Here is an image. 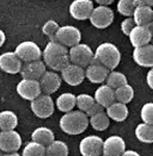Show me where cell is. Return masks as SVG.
Instances as JSON below:
<instances>
[{
    "label": "cell",
    "mask_w": 153,
    "mask_h": 156,
    "mask_svg": "<svg viewBox=\"0 0 153 156\" xmlns=\"http://www.w3.org/2000/svg\"><path fill=\"white\" fill-rule=\"evenodd\" d=\"M42 58L46 66L56 73L61 72L67 65H69L68 48H66L58 41H49L42 50Z\"/></svg>",
    "instance_id": "6da1fadb"
},
{
    "label": "cell",
    "mask_w": 153,
    "mask_h": 156,
    "mask_svg": "<svg viewBox=\"0 0 153 156\" xmlns=\"http://www.w3.org/2000/svg\"><path fill=\"white\" fill-rule=\"evenodd\" d=\"M59 126L65 133L76 136L89 128V117L79 110H72L60 118Z\"/></svg>",
    "instance_id": "7a4b0ae2"
},
{
    "label": "cell",
    "mask_w": 153,
    "mask_h": 156,
    "mask_svg": "<svg viewBox=\"0 0 153 156\" xmlns=\"http://www.w3.org/2000/svg\"><path fill=\"white\" fill-rule=\"evenodd\" d=\"M95 60L109 70H115L121 61V51L111 42H104L93 51Z\"/></svg>",
    "instance_id": "3957f363"
},
{
    "label": "cell",
    "mask_w": 153,
    "mask_h": 156,
    "mask_svg": "<svg viewBox=\"0 0 153 156\" xmlns=\"http://www.w3.org/2000/svg\"><path fill=\"white\" fill-rule=\"evenodd\" d=\"M68 58L71 63L85 69L93 60V50L90 45L80 42L79 44L68 49Z\"/></svg>",
    "instance_id": "277c9868"
},
{
    "label": "cell",
    "mask_w": 153,
    "mask_h": 156,
    "mask_svg": "<svg viewBox=\"0 0 153 156\" xmlns=\"http://www.w3.org/2000/svg\"><path fill=\"white\" fill-rule=\"evenodd\" d=\"M30 108L36 117L41 119H47L54 113L55 103L50 95L42 93L37 98L30 101Z\"/></svg>",
    "instance_id": "5b68a950"
},
{
    "label": "cell",
    "mask_w": 153,
    "mask_h": 156,
    "mask_svg": "<svg viewBox=\"0 0 153 156\" xmlns=\"http://www.w3.org/2000/svg\"><path fill=\"white\" fill-rule=\"evenodd\" d=\"M114 11L109 6H95L90 14V23L96 29H106L114 22Z\"/></svg>",
    "instance_id": "8992f818"
},
{
    "label": "cell",
    "mask_w": 153,
    "mask_h": 156,
    "mask_svg": "<svg viewBox=\"0 0 153 156\" xmlns=\"http://www.w3.org/2000/svg\"><path fill=\"white\" fill-rule=\"evenodd\" d=\"M14 54L18 56V58L23 63H26V62L41 60L42 49L39 48L37 43H35L32 41H24V42H21L16 47Z\"/></svg>",
    "instance_id": "52a82bcc"
},
{
    "label": "cell",
    "mask_w": 153,
    "mask_h": 156,
    "mask_svg": "<svg viewBox=\"0 0 153 156\" xmlns=\"http://www.w3.org/2000/svg\"><path fill=\"white\" fill-rule=\"evenodd\" d=\"M55 41L61 43L66 48H72L81 42V32L78 27L73 25L60 26L56 32Z\"/></svg>",
    "instance_id": "ba28073f"
},
{
    "label": "cell",
    "mask_w": 153,
    "mask_h": 156,
    "mask_svg": "<svg viewBox=\"0 0 153 156\" xmlns=\"http://www.w3.org/2000/svg\"><path fill=\"white\" fill-rule=\"evenodd\" d=\"M23 144L22 136L16 130L0 131V150L2 153H17Z\"/></svg>",
    "instance_id": "9c48e42d"
},
{
    "label": "cell",
    "mask_w": 153,
    "mask_h": 156,
    "mask_svg": "<svg viewBox=\"0 0 153 156\" xmlns=\"http://www.w3.org/2000/svg\"><path fill=\"white\" fill-rule=\"evenodd\" d=\"M103 140L97 135H89L79 143V151L81 156H102Z\"/></svg>",
    "instance_id": "30bf717a"
},
{
    "label": "cell",
    "mask_w": 153,
    "mask_h": 156,
    "mask_svg": "<svg viewBox=\"0 0 153 156\" xmlns=\"http://www.w3.org/2000/svg\"><path fill=\"white\" fill-rule=\"evenodd\" d=\"M16 91L22 99L28 100V101L34 100L39 94H42V90H41L38 80H30V79H22L17 83Z\"/></svg>",
    "instance_id": "8fae6325"
},
{
    "label": "cell",
    "mask_w": 153,
    "mask_h": 156,
    "mask_svg": "<svg viewBox=\"0 0 153 156\" xmlns=\"http://www.w3.org/2000/svg\"><path fill=\"white\" fill-rule=\"evenodd\" d=\"M60 76L69 86H79L85 80V69L73 63H69L60 72Z\"/></svg>",
    "instance_id": "7c38bea8"
},
{
    "label": "cell",
    "mask_w": 153,
    "mask_h": 156,
    "mask_svg": "<svg viewBox=\"0 0 153 156\" xmlns=\"http://www.w3.org/2000/svg\"><path fill=\"white\" fill-rule=\"evenodd\" d=\"M95 7L92 0H73L69 4V14L76 20H86Z\"/></svg>",
    "instance_id": "4fadbf2b"
},
{
    "label": "cell",
    "mask_w": 153,
    "mask_h": 156,
    "mask_svg": "<svg viewBox=\"0 0 153 156\" xmlns=\"http://www.w3.org/2000/svg\"><path fill=\"white\" fill-rule=\"evenodd\" d=\"M38 82H39L42 93L50 95V94L55 93V92L60 88L61 82H62V79H61L59 73H56L54 70H48L47 69L46 73L38 80Z\"/></svg>",
    "instance_id": "5bb4252c"
},
{
    "label": "cell",
    "mask_w": 153,
    "mask_h": 156,
    "mask_svg": "<svg viewBox=\"0 0 153 156\" xmlns=\"http://www.w3.org/2000/svg\"><path fill=\"white\" fill-rule=\"evenodd\" d=\"M125 151H126V142L121 136L113 135L103 140V155L121 156Z\"/></svg>",
    "instance_id": "9a60e30c"
},
{
    "label": "cell",
    "mask_w": 153,
    "mask_h": 156,
    "mask_svg": "<svg viewBox=\"0 0 153 156\" xmlns=\"http://www.w3.org/2000/svg\"><path fill=\"white\" fill-rule=\"evenodd\" d=\"M23 62L14 51H6L0 55V69L7 74H19Z\"/></svg>",
    "instance_id": "2e32d148"
},
{
    "label": "cell",
    "mask_w": 153,
    "mask_h": 156,
    "mask_svg": "<svg viewBox=\"0 0 153 156\" xmlns=\"http://www.w3.org/2000/svg\"><path fill=\"white\" fill-rule=\"evenodd\" d=\"M109 72V69L98 63L93 57L91 63L85 68V79H88L91 83H103L105 82Z\"/></svg>",
    "instance_id": "e0dca14e"
},
{
    "label": "cell",
    "mask_w": 153,
    "mask_h": 156,
    "mask_svg": "<svg viewBox=\"0 0 153 156\" xmlns=\"http://www.w3.org/2000/svg\"><path fill=\"white\" fill-rule=\"evenodd\" d=\"M46 70H47V66L43 62V60H36V61L23 63L21 75L23 79L39 80L41 76L46 73Z\"/></svg>",
    "instance_id": "ac0fdd59"
},
{
    "label": "cell",
    "mask_w": 153,
    "mask_h": 156,
    "mask_svg": "<svg viewBox=\"0 0 153 156\" xmlns=\"http://www.w3.org/2000/svg\"><path fill=\"white\" fill-rule=\"evenodd\" d=\"M151 30L148 26H140L135 25L133 27V30L130 31V34L128 35V38L130 44L133 45V48H139L142 45L150 44L151 43Z\"/></svg>",
    "instance_id": "d6986e66"
},
{
    "label": "cell",
    "mask_w": 153,
    "mask_h": 156,
    "mask_svg": "<svg viewBox=\"0 0 153 156\" xmlns=\"http://www.w3.org/2000/svg\"><path fill=\"white\" fill-rule=\"evenodd\" d=\"M133 60L141 67L153 68V44L150 43L139 48H134Z\"/></svg>",
    "instance_id": "ffe728a7"
},
{
    "label": "cell",
    "mask_w": 153,
    "mask_h": 156,
    "mask_svg": "<svg viewBox=\"0 0 153 156\" xmlns=\"http://www.w3.org/2000/svg\"><path fill=\"white\" fill-rule=\"evenodd\" d=\"M93 99L97 104H99L103 106L104 108H106L109 105H111L115 100V90H113L111 87H109L108 85L102 83L95 92Z\"/></svg>",
    "instance_id": "44dd1931"
},
{
    "label": "cell",
    "mask_w": 153,
    "mask_h": 156,
    "mask_svg": "<svg viewBox=\"0 0 153 156\" xmlns=\"http://www.w3.org/2000/svg\"><path fill=\"white\" fill-rule=\"evenodd\" d=\"M132 18H133L135 25L148 26L152 23L153 7L136 5V7H135V10H134V13H133Z\"/></svg>",
    "instance_id": "7402d4cb"
},
{
    "label": "cell",
    "mask_w": 153,
    "mask_h": 156,
    "mask_svg": "<svg viewBox=\"0 0 153 156\" xmlns=\"http://www.w3.org/2000/svg\"><path fill=\"white\" fill-rule=\"evenodd\" d=\"M105 113L108 115L109 119H113L115 122H125L127 119L129 115V110H128L127 105L114 101L111 105H109L105 108Z\"/></svg>",
    "instance_id": "603a6c76"
},
{
    "label": "cell",
    "mask_w": 153,
    "mask_h": 156,
    "mask_svg": "<svg viewBox=\"0 0 153 156\" xmlns=\"http://www.w3.org/2000/svg\"><path fill=\"white\" fill-rule=\"evenodd\" d=\"M54 103H55V106L58 107L59 111L66 113V112H69V111L76 108V95H74L73 93L66 92V93L60 94Z\"/></svg>",
    "instance_id": "cb8c5ba5"
},
{
    "label": "cell",
    "mask_w": 153,
    "mask_h": 156,
    "mask_svg": "<svg viewBox=\"0 0 153 156\" xmlns=\"http://www.w3.org/2000/svg\"><path fill=\"white\" fill-rule=\"evenodd\" d=\"M55 140L54 132L46 126H39L32 131L31 133V141L36 142L38 144H42L43 147H47Z\"/></svg>",
    "instance_id": "d4e9b609"
},
{
    "label": "cell",
    "mask_w": 153,
    "mask_h": 156,
    "mask_svg": "<svg viewBox=\"0 0 153 156\" xmlns=\"http://www.w3.org/2000/svg\"><path fill=\"white\" fill-rule=\"evenodd\" d=\"M17 125H18V117L13 111L5 110L0 112V131L14 130Z\"/></svg>",
    "instance_id": "484cf974"
},
{
    "label": "cell",
    "mask_w": 153,
    "mask_h": 156,
    "mask_svg": "<svg viewBox=\"0 0 153 156\" xmlns=\"http://www.w3.org/2000/svg\"><path fill=\"white\" fill-rule=\"evenodd\" d=\"M135 137L142 143H153V125L146 123L138 124L135 128Z\"/></svg>",
    "instance_id": "4316f807"
},
{
    "label": "cell",
    "mask_w": 153,
    "mask_h": 156,
    "mask_svg": "<svg viewBox=\"0 0 153 156\" xmlns=\"http://www.w3.org/2000/svg\"><path fill=\"white\" fill-rule=\"evenodd\" d=\"M89 125H91V128L95 129L96 131H104L109 128L110 119L108 117V115L105 113V111H103V112H99L97 115L89 117Z\"/></svg>",
    "instance_id": "83f0119b"
},
{
    "label": "cell",
    "mask_w": 153,
    "mask_h": 156,
    "mask_svg": "<svg viewBox=\"0 0 153 156\" xmlns=\"http://www.w3.org/2000/svg\"><path fill=\"white\" fill-rule=\"evenodd\" d=\"M69 149L64 141L54 140L46 147V156H68Z\"/></svg>",
    "instance_id": "f1b7e54d"
},
{
    "label": "cell",
    "mask_w": 153,
    "mask_h": 156,
    "mask_svg": "<svg viewBox=\"0 0 153 156\" xmlns=\"http://www.w3.org/2000/svg\"><path fill=\"white\" fill-rule=\"evenodd\" d=\"M133 98H134V88L129 83H126L115 90V100L118 103L127 105L133 100Z\"/></svg>",
    "instance_id": "f546056e"
},
{
    "label": "cell",
    "mask_w": 153,
    "mask_h": 156,
    "mask_svg": "<svg viewBox=\"0 0 153 156\" xmlns=\"http://www.w3.org/2000/svg\"><path fill=\"white\" fill-rule=\"evenodd\" d=\"M126 83H128L127 76L123 73L117 72V70H110L106 79H105V85H108L113 90H116V88H118Z\"/></svg>",
    "instance_id": "4dcf8cb0"
},
{
    "label": "cell",
    "mask_w": 153,
    "mask_h": 156,
    "mask_svg": "<svg viewBox=\"0 0 153 156\" xmlns=\"http://www.w3.org/2000/svg\"><path fill=\"white\" fill-rule=\"evenodd\" d=\"M22 156H46V147L31 141L23 148Z\"/></svg>",
    "instance_id": "1f68e13d"
},
{
    "label": "cell",
    "mask_w": 153,
    "mask_h": 156,
    "mask_svg": "<svg viewBox=\"0 0 153 156\" xmlns=\"http://www.w3.org/2000/svg\"><path fill=\"white\" fill-rule=\"evenodd\" d=\"M93 104H95V99H93V97H92V95L86 94V93H81V94L76 95V107L79 110V111H81V112L86 113L90 108H91V106H92Z\"/></svg>",
    "instance_id": "d6a6232c"
},
{
    "label": "cell",
    "mask_w": 153,
    "mask_h": 156,
    "mask_svg": "<svg viewBox=\"0 0 153 156\" xmlns=\"http://www.w3.org/2000/svg\"><path fill=\"white\" fill-rule=\"evenodd\" d=\"M136 7L135 0H118L117 1V12L123 17H132Z\"/></svg>",
    "instance_id": "836d02e7"
},
{
    "label": "cell",
    "mask_w": 153,
    "mask_h": 156,
    "mask_svg": "<svg viewBox=\"0 0 153 156\" xmlns=\"http://www.w3.org/2000/svg\"><path fill=\"white\" fill-rule=\"evenodd\" d=\"M59 24L54 20V19H48L44 25L42 26V32L44 36H47L50 41H54L55 39V36H56V32L59 30Z\"/></svg>",
    "instance_id": "e575fe53"
},
{
    "label": "cell",
    "mask_w": 153,
    "mask_h": 156,
    "mask_svg": "<svg viewBox=\"0 0 153 156\" xmlns=\"http://www.w3.org/2000/svg\"><path fill=\"white\" fill-rule=\"evenodd\" d=\"M140 118L142 123L153 125V103H146L140 110Z\"/></svg>",
    "instance_id": "d590c367"
},
{
    "label": "cell",
    "mask_w": 153,
    "mask_h": 156,
    "mask_svg": "<svg viewBox=\"0 0 153 156\" xmlns=\"http://www.w3.org/2000/svg\"><path fill=\"white\" fill-rule=\"evenodd\" d=\"M135 26V23H134V20H133V18L132 17H126L122 22H121V31H122V34L123 35H126L128 36L129 34H130V31L133 30V27Z\"/></svg>",
    "instance_id": "8d00e7d4"
},
{
    "label": "cell",
    "mask_w": 153,
    "mask_h": 156,
    "mask_svg": "<svg viewBox=\"0 0 153 156\" xmlns=\"http://www.w3.org/2000/svg\"><path fill=\"white\" fill-rule=\"evenodd\" d=\"M103 111H105V108L101 106L99 104H97L96 101H95V104L91 106V108H90L89 111L86 112V116L88 117H91V116H93V115H97V113H99V112H103Z\"/></svg>",
    "instance_id": "74e56055"
},
{
    "label": "cell",
    "mask_w": 153,
    "mask_h": 156,
    "mask_svg": "<svg viewBox=\"0 0 153 156\" xmlns=\"http://www.w3.org/2000/svg\"><path fill=\"white\" fill-rule=\"evenodd\" d=\"M146 82L148 85V87L153 90V68H150V70L147 72V75H146Z\"/></svg>",
    "instance_id": "f35d334b"
},
{
    "label": "cell",
    "mask_w": 153,
    "mask_h": 156,
    "mask_svg": "<svg viewBox=\"0 0 153 156\" xmlns=\"http://www.w3.org/2000/svg\"><path fill=\"white\" fill-rule=\"evenodd\" d=\"M136 5H141V6H150L153 7V0H135Z\"/></svg>",
    "instance_id": "ab89813d"
},
{
    "label": "cell",
    "mask_w": 153,
    "mask_h": 156,
    "mask_svg": "<svg viewBox=\"0 0 153 156\" xmlns=\"http://www.w3.org/2000/svg\"><path fill=\"white\" fill-rule=\"evenodd\" d=\"M92 1H95L99 6H109V5H111L114 2V0H92Z\"/></svg>",
    "instance_id": "60d3db41"
},
{
    "label": "cell",
    "mask_w": 153,
    "mask_h": 156,
    "mask_svg": "<svg viewBox=\"0 0 153 156\" xmlns=\"http://www.w3.org/2000/svg\"><path fill=\"white\" fill-rule=\"evenodd\" d=\"M121 156H140V154L135 150H126Z\"/></svg>",
    "instance_id": "b9f144b4"
},
{
    "label": "cell",
    "mask_w": 153,
    "mask_h": 156,
    "mask_svg": "<svg viewBox=\"0 0 153 156\" xmlns=\"http://www.w3.org/2000/svg\"><path fill=\"white\" fill-rule=\"evenodd\" d=\"M5 41H6V35H5V32H4V31L0 29V48L4 45Z\"/></svg>",
    "instance_id": "7bdbcfd3"
},
{
    "label": "cell",
    "mask_w": 153,
    "mask_h": 156,
    "mask_svg": "<svg viewBox=\"0 0 153 156\" xmlns=\"http://www.w3.org/2000/svg\"><path fill=\"white\" fill-rule=\"evenodd\" d=\"M2 156H22V155H19L18 153H4Z\"/></svg>",
    "instance_id": "ee69618b"
},
{
    "label": "cell",
    "mask_w": 153,
    "mask_h": 156,
    "mask_svg": "<svg viewBox=\"0 0 153 156\" xmlns=\"http://www.w3.org/2000/svg\"><path fill=\"white\" fill-rule=\"evenodd\" d=\"M148 27H150V30H151V34H152V36H151V44H153V24H152V23L148 25Z\"/></svg>",
    "instance_id": "f6af8a7d"
},
{
    "label": "cell",
    "mask_w": 153,
    "mask_h": 156,
    "mask_svg": "<svg viewBox=\"0 0 153 156\" xmlns=\"http://www.w3.org/2000/svg\"><path fill=\"white\" fill-rule=\"evenodd\" d=\"M2 155H4V153H2L1 150H0V156H2Z\"/></svg>",
    "instance_id": "bcb514c9"
},
{
    "label": "cell",
    "mask_w": 153,
    "mask_h": 156,
    "mask_svg": "<svg viewBox=\"0 0 153 156\" xmlns=\"http://www.w3.org/2000/svg\"><path fill=\"white\" fill-rule=\"evenodd\" d=\"M152 24H153V18H152Z\"/></svg>",
    "instance_id": "7dc6e473"
},
{
    "label": "cell",
    "mask_w": 153,
    "mask_h": 156,
    "mask_svg": "<svg viewBox=\"0 0 153 156\" xmlns=\"http://www.w3.org/2000/svg\"><path fill=\"white\" fill-rule=\"evenodd\" d=\"M102 156H105V155H102Z\"/></svg>",
    "instance_id": "c3c4849f"
}]
</instances>
